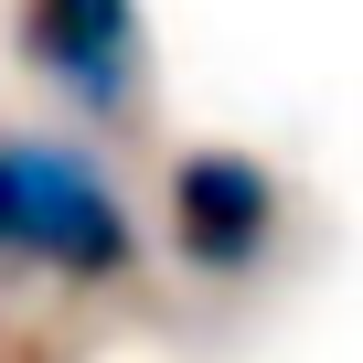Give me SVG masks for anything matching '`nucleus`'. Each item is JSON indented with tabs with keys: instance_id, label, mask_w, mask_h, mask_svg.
Wrapping results in <instances>:
<instances>
[{
	"instance_id": "1",
	"label": "nucleus",
	"mask_w": 363,
	"mask_h": 363,
	"mask_svg": "<svg viewBox=\"0 0 363 363\" xmlns=\"http://www.w3.org/2000/svg\"><path fill=\"white\" fill-rule=\"evenodd\" d=\"M0 246L54 278L139 267V225H128V193L107 182V160L75 139H33V128H0Z\"/></svg>"
},
{
	"instance_id": "2",
	"label": "nucleus",
	"mask_w": 363,
	"mask_h": 363,
	"mask_svg": "<svg viewBox=\"0 0 363 363\" xmlns=\"http://www.w3.org/2000/svg\"><path fill=\"white\" fill-rule=\"evenodd\" d=\"M278 225H289V193L257 150L203 139V150L171 160V246L193 278H257L278 257Z\"/></svg>"
},
{
	"instance_id": "3",
	"label": "nucleus",
	"mask_w": 363,
	"mask_h": 363,
	"mask_svg": "<svg viewBox=\"0 0 363 363\" xmlns=\"http://www.w3.org/2000/svg\"><path fill=\"white\" fill-rule=\"evenodd\" d=\"M22 65L54 75L65 107H86V118H128L150 96V33L118 0H43V11H22Z\"/></svg>"
}]
</instances>
